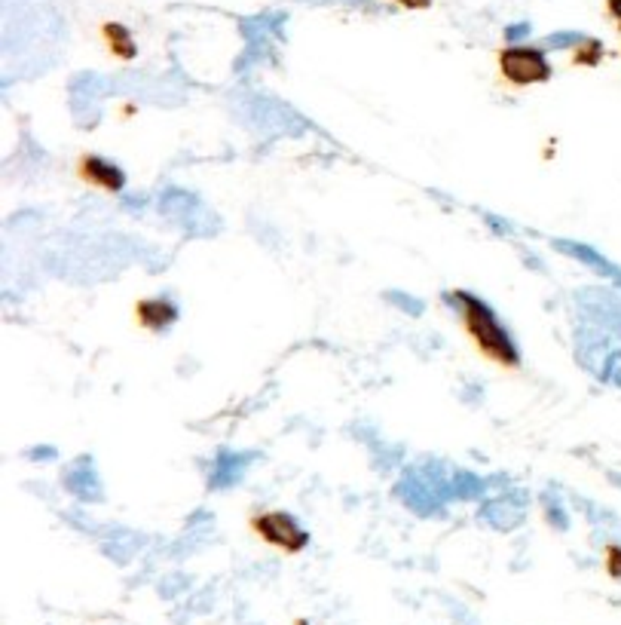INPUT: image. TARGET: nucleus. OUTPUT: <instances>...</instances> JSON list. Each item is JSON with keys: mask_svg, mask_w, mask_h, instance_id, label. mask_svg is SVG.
Segmentation results:
<instances>
[{"mask_svg": "<svg viewBox=\"0 0 621 625\" xmlns=\"http://www.w3.org/2000/svg\"><path fill=\"white\" fill-rule=\"evenodd\" d=\"M499 74L514 89L539 86L551 80V65L539 46H505L499 52Z\"/></svg>", "mask_w": 621, "mask_h": 625, "instance_id": "obj_3", "label": "nucleus"}, {"mask_svg": "<svg viewBox=\"0 0 621 625\" xmlns=\"http://www.w3.org/2000/svg\"><path fill=\"white\" fill-rule=\"evenodd\" d=\"M77 175L83 184L96 190H104V194H119L126 188V172L119 169L117 163L98 157V154H83L77 159Z\"/></svg>", "mask_w": 621, "mask_h": 625, "instance_id": "obj_4", "label": "nucleus"}, {"mask_svg": "<svg viewBox=\"0 0 621 625\" xmlns=\"http://www.w3.org/2000/svg\"><path fill=\"white\" fill-rule=\"evenodd\" d=\"M395 4L407 6V10H426V6H429L432 0H395Z\"/></svg>", "mask_w": 621, "mask_h": 625, "instance_id": "obj_9", "label": "nucleus"}, {"mask_svg": "<svg viewBox=\"0 0 621 625\" xmlns=\"http://www.w3.org/2000/svg\"><path fill=\"white\" fill-rule=\"evenodd\" d=\"M178 304L169 297H142L135 304V322L144 331H165L169 325L178 322Z\"/></svg>", "mask_w": 621, "mask_h": 625, "instance_id": "obj_5", "label": "nucleus"}, {"mask_svg": "<svg viewBox=\"0 0 621 625\" xmlns=\"http://www.w3.org/2000/svg\"><path fill=\"white\" fill-rule=\"evenodd\" d=\"M603 570L612 576V580H621V546H616V543L606 546V552H603Z\"/></svg>", "mask_w": 621, "mask_h": 625, "instance_id": "obj_8", "label": "nucleus"}, {"mask_svg": "<svg viewBox=\"0 0 621 625\" xmlns=\"http://www.w3.org/2000/svg\"><path fill=\"white\" fill-rule=\"evenodd\" d=\"M610 10H612V16L618 19V25H621V0H610Z\"/></svg>", "mask_w": 621, "mask_h": 625, "instance_id": "obj_10", "label": "nucleus"}, {"mask_svg": "<svg viewBox=\"0 0 621 625\" xmlns=\"http://www.w3.org/2000/svg\"><path fill=\"white\" fill-rule=\"evenodd\" d=\"M453 304H456L459 322H463L465 337L472 341L480 356L487 359L496 368H509L514 371L520 365V352L514 347L511 335L505 331V325L496 319V312L487 307L480 297H475L472 291H453Z\"/></svg>", "mask_w": 621, "mask_h": 625, "instance_id": "obj_1", "label": "nucleus"}, {"mask_svg": "<svg viewBox=\"0 0 621 625\" xmlns=\"http://www.w3.org/2000/svg\"><path fill=\"white\" fill-rule=\"evenodd\" d=\"M102 35H104V43H108L113 58H119V62H132V58L138 56V46H135V40H132L129 31H126V25L108 22L102 28Z\"/></svg>", "mask_w": 621, "mask_h": 625, "instance_id": "obj_6", "label": "nucleus"}, {"mask_svg": "<svg viewBox=\"0 0 621 625\" xmlns=\"http://www.w3.org/2000/svg\"><path fill=\"white\" fill-rule=\"evenodd\" d=\"M251 534L257 536L260 543H266L270 549H279L285 555H300L306 546H310V534L294 521V515L279 509H266L251 515Z\"/></svg>", "mask_w": 621, "mask_h": 625, "instance_id": "obj_2", "label": "nucleus"}, {"mask_svg": "<svg viewBox=\"0 0 621 625\" xmlns=\"http://www.w3.org/2000/svg\"><path fill=\"white\" fill-rule=\"evenodd\" d=\"M600 56H603V50H600V43L597 40H582L579 43V50H576V65H585V68H594V65L600 62Z\"/></svg>", "mask_w": 621, "mask_h": 625, "instance_id": "obj_7", "label": "nucleus"}]
</instances>
